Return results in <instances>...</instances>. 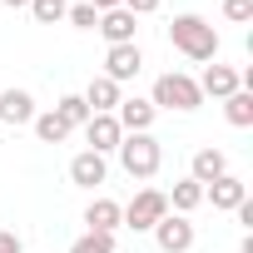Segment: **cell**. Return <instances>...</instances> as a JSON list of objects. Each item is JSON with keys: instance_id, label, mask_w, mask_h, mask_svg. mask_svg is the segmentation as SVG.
Listing matches in <instances>:
<instances>
[{"instance_id": "1", "label": "cell", "mask_w": 253, "mask_h": 253, "mask_svg": "<svg viewBox=\"0 0 253 253\" xmlns=\"http://www.w3.org/2000/svg\"><path fill=\"white\" fill-rule=\"evenodd\" d=\"M169 45H174L184 60H199V65H204V60L218 55V30H213L204 15L189 10V15H174V25H169Z\"/></svg>"}, {"instance_id": "2", "label": "cell", "mask_w": 253, "mask_h": 253, "mask_svg": "<svg viewBox=\"0 0 253 253\" xmlns=\"http://www.w3.org/2000/svg\"><path fill=\"white\" fill-rule=\"evenodd\" d=\"M114 154H119V164H124L129 179H154L159 164H164V144H159L154 134H124Z\"/></svg>"}, {"instance_id": "3", "label": "cell", "mask_w": 253, "mask_h": 253, "mask_svg": "<svg viewBox=\"0 0 253 253\" xmlns=\"http://www.w3.org/2000/svg\"><path fill=\"white\" fill-rule=\"evenodd\" d=\"M149 104H154V109H179V114H189V109H199V104H204V94H199V80H194V75L169 70V75H159V80H154Z\"/></svg>"}, {"instance_id": "4", "label": "cell", "mask_w": 253, "mask_h": 253, "mask_svg": "<svg viewBox=\"0 0 253 253\" xmlns=\"http://www.w3.org/2000/svg\"><path fill=\"white\" fill-rule=\"evenodd\" d=\"M164 213H169V199H164V189H139L129 204H124V228L149 233V228H154Z\"/></svg>"}, {"instance_id": "5", "label": "cell", "mask_w": 253, "mask_h": 253, "mask_svg": "<svg viewBox=\"0 0 253 253\" xmlns=\"http://www.w3.org/2000/svg\"><path fill=\"white\" fill-rule=\"evenodd\" d=\"M149 233H154L159 253H189V248H194V223H189L184 213H164Z\"/></svg>"}, {"instance_id": "6", "label": "cell", "mask_w": 253, "mask_h": 253, "mask_svg": "<svg viewBox=\"0 0 253 253\" xmlns=\"http://www.w3.org/2000/svg\"><path fill=\"white\" fill-rule=\"evenodd\" d=\"M139 70H144V55H139V45H109V50H104V80H114V84H129Z\"/></svg>"}, {"instance_id": "7", "label": "cell", "mask_w": 253, "mask_h": 253, "mask_svg": "<svg viewBox=\"0 0 253 253\" xmlns=\"http://www.w3.org/2000/svg\"><path fill=\"white\" fill-rule=\"evenodd\" d=\"M114 119H119V129H124V134H149V129H154V119H159V109H154L149 99L129 94V99H119Z\"/></svg>"}, {"instance_id": "8", "label": "cell", "mask_w": 253, "mask_h": 253, "mask_svg": "<svg viewBox=\"0 0 253 253\" xmlns=\"http://www.w3.org/2000/svg\"><path fill=\"white\" fill-rule=\"evenodd\" d=\"M243 199H248V184H243L238 174H223V179L204 184V204H213L218 213H233V209H238Z\"/></svg>"}, {"instance_id": "9", "label": "cell", "mask_w": 253, "mask_h": 253, "mask_svg": "<svg viewBox=\"0 0 253 253\" xmlns=\"http://www.w3.org/2000/svg\"><path fill=\"white\" fill-rule=\"evenodd\" d=\"M233 89H243V75H238L233 65H209L204 80H199V94H204V99H218V104H223Z\"/></svg>"}, {"instance_id": "10", "label": "cell", "mask_w": 253, "mask_h": 253, "mask_svg": "<svg viewBox=\"0 0 253 253\" xmlns=\"http://www.w3.org/2000/svg\"><path fill=\"white\" fill-rule=\"evenodd\" d=\"M114 228H124V204H114V199H89V209H84V233H114Z\"/></svg>"}, {"instance_id": "11", "label": "cell", "mask_w": 253, "mask_h": 253, "mask_svg": "<svg viewBox=\"0 0 253 253\" xmlns=\"http://www.w3.org/2000/svg\"><path fill=\"white\" fill-rule=\"evenodd\" d=\"M40 109H35V94L30 89H0V124H10V129H20V124H30Z\"/></svg>"}, {"instance_id": "12", "label": "cell", "mask_w": 253, "mask_h": 253, "mask_svg": "<svg viewBox=\"0 0 253 253\" xmlns=\"http://www.w3.org/2000/svg\"><path fill=\"white\" fill-rule=\"evenodd\" d=\"M223 174H228V154H223V149H213V144L194 149V159H189V179H194V184H213V179H223Z\"/></svg>"}, {"instance_id": "13", "label": "cell", "mask_w": 253, "mask_h": 253, "mask_svg": "<svg viewBox=\"0 0 253 253\" xmlns=\"http://www.w3.org/2000/svg\"><path fill=\"white\" fill-rule=\"evenodd\" d=\"M109 179V164H104V154H94V149H80L75 159H70V184H80V189H94V184H104Z\"/></svg>"}, {"instance_id": "14", "label": "cell", "mask_w": 253, "mask_h": 253, "mask_svg": "<svg viewBox=\"0 0 253 253\" xmlns=\"http://www.w3.org/2000/svg\"><path fill=\"white\" fill-rule=\"evenodd\" d=\"M84 139H89V149H94V154H109V149H119L124 129H119V119H114V114H89Z\"/></svg>"}, {"instance_id": "15", "label": "cell", "mask_w": 253, "mask_h": 253, "mask_svg": "<svg viewBox=\"0 0 253 253\" xmlns=\"http://www.w3.org/2000/svg\"><path fill=\"white\" fill-rule=\"evenodd\" d=\"M94 30H99V35H104L109 45H134V30H139V20H134L129 10H124V5H119V10H104Z\"/></svg>"}, {"instance_id": "16", "label": "cell", "mask_w": 253, "mask_h": 253, "mask_svg": "<svg viewBox=\"0 0 253 253\" xmlns=\"http://www.w3.org/2000/svg\"><path fill=\"white\" fill-rule=\"evenodd\" d=\"M80 99L89 104V114H114V109H119V99H124V89H119L114 80H104V75H94V80H89V89H84Z\"/></svg>"}, {"instance_id": "17", "label": "cell", "mask_w": 253, "mask_h": 253, "mask_svg": "<svg viewBox=\"0 0 253 253\" xmlns=\"http://www.w3.org/2000/svg\"><path fill=\"white\" fill-rule=\"evenodd\" d=\"M164 199H169V213H184V218H189V213L204 204V184H194V179H179V184H174Z\"/></svg>"}, {"instance_id": "18", "label": "cell", "mask_w": 253, "mask_h": 253, "mask_svg": "<svg viewBox=\"0 0 253 253\" xmlns=\"http://www.w3.org/2000/svg\"><path fill=\"white\" fill-rule=\"evenodd\" d=\"M223 119L233 124V129H248L253 124V89H233L223 99Z\"/></svg>"}, {"instance_id": "19", "label": "cell", "mask_w": 253, "mask_h": 253, "mask_svg": "<svg viewBox=\"0 0 253 253\" xmlns=\"http://www.w3.org/2000/svg\"><path fill=\"white\" fill-rule=\"evenodd\" d=\"M30 129L40 134V144H65V139H70V124H65V119H60L55 109L35 114V119H30Z\"/></svg>"}, {"instance_id": "20", "label": "cell", "mask_w": 253, "mask_h": 253, "mask_svg": "<svg viewBox=\"0 0 253 253\" xmlns=\"http://www.w3.org/2000/svg\"><path fill=\"white\" fill-rule=\"evenodd\" d=\"M55 114L70 124V129H84V124H89V104H84L80 94H65V99L55 104Z\"/></svg>"}, {"instance_id": "21", "label": "cell", "mask_w": 253, "mask_h": 253, "mask_svg": "<svg viewBox=\"0 0 253 253\" xmlns=\"http://www.w3.org/2000/svg\"><path fill=\"white\" fill-rule=\"evenodd\" d=\"M70 253H114V233H80Z\"/></svg>"}, {"instance_id": "22", "label": "cell", "mask_w": 253, "mask_h": 253, "mask_svg": "<svg viewBox=\"0 0 253 253\" xmlns=\"http://www.w3.org/2000/svg\"><path fill=\"white\" fill-rule=\"evenodd\" d=\"M25 10H30L40 25H55V20H65V10H70V5H65V0H30Z\"/></svg>"}, {"instance_id": "23", "label": "cell", "mask_w": 253, "mask_h": 253, "mask_svg": "<svg viewBox=\"0 0 253 253\" xmlns=\"http://www.w3.org/2000/svg\"><path fill=\"white\" fill-rule=\"evenodd\" d=\"M65 20H70L75 30H94V25H99V10L80 0V5H70V10H65Z\"/></svg>"}, {"instance_id": "24", "label": "cell", "mask_w": 253, "mask_h": 253, "mask_svg": "<svg viewBox=\"0 0 253 253\" xmlns=\"http://www.w3.org/2000/svg\"><path fill=\"white\" fill-rule=\"evenodd\" d=\"M223 15H228L233 25H248V20H253V0H223Z\"/></svg>"}, {"instance_id": "25", "label": "cell", "mask_w": 253, "mask_h": 253, "mask_svg": "<svg viewBox=\"0 0 253 253\" xmlns=\"http://www.w3.org/2000/svg\"><path fill=\"white\" fill-rule=\"evenodd\" d=\"M119 5H124V10H129L134 20H139V15H154V10L164 5V0H119Z\"/></svg>"}, {"instance_id": "26", "label": "cell", "mask_w": 253, "mask_h": 253, "mask_svg": "<svg viewBox=\"0 0 253 253\" xmlns=\"http://www.w3.org/2000/svg\"><path fill=\"white\" fill-rule=\"evenodd\" d=\"M0 253H25L20 233H10V228H0Z\"/></svg>"}, {"instance_id": "27", "label": "cell", "mask_w": 253, "mask_h": 253, "mask_svg": "<svg viewBox=\"0 0 253 253\" xmlns=\"http://www.w3.org/2000/svg\"><path fill=\"white\" fill-rule=\"evenodd\" d=\"M84 5H94V10L104 15V10H119V0H84Z\"/></svg>"}, {"instance_id": "28", "label": "cell", "mask_w": 253, "mask_h": 253, "mask_svg": "<svg viewBox=\"0 0 253 253\" xmlns=\"http://www.w3.org/2000/svg\"><path fill=\"white\" fill-rule=\"evenodd\" d=\"M238 253H253V233H243V243H238Z\"/></svg>"}, {"instance_id": "29", "label": "cell", "mask_w": 253, "mask_h": 253, "mask_svg": "<svg viewBox=\"0 0 253 253\" xmlns=\"http://www.w3.org/2000/svg\"><path fill=\"white\" fill-rule=\"evenodd\" d=\"M5 5H10V10H25V5H30V0H5Z\"/></svg>"}]
</instances>
